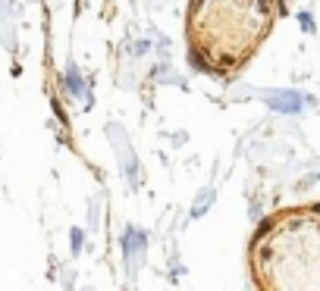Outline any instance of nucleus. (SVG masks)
<instances>
[{"instance_id":"obj_1","label":"nucleus","mask_w":320,"mask_h":291,"mask_svg":"<svg viewBox=\"0 0 320 291\" xmlns=\"http://www.w3.org/2000/svg\"><path fill=\"white\" fill-rule=\"evenodd\" d=\"M276 22L273 0H192L188 41L204 69L239 72L264 44Z\"/></svg>"},{"instance_id":"obj_2","label":"nucleus","mask_w":320,"mask_h":291,"mask_svg":"<svg viewBox=\"0 0 320 291\" xmlns=\"http://www.w3.org/2000/svg\"><path fill=\"white\" fill-rule=\"evenodd\" d=\"M251 263L264 288H320V207L270 219L254 238Z\"/></svg>"}]
</instances>
